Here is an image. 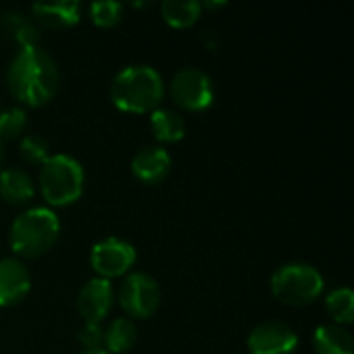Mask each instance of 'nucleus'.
Instances as JSON below:
<instances>
[{
  "instance_id": "obj_17",
  "label": "nucleus",
  "mask_w": 354,
  "mask_h": 354,
  "mask_svg": "<svg viewBox=\"0 0 354 354\" xmlns=\"http://www.w3.org/2000/svg\"><path fill=\"white\" fill-rule=\"evenodd\" d=\"M137 342V328L133 319L118 317L110 322V326L104 330V344L102 348L110 354H120L131 351Z\"/></svg>"
},
{
  "instance_id": "obj_13",
  "label": "nucleus",
  "mask_w": 354,
  "mask_h": 354,
  "mask_svg": "<svg viewBox=\"0 0 354 354\" xmlns=\"http://www.w3.org/2000/svg\"><path fill=\"white\" fill-rule=\"evenodd\" d=\"M33 19L39 21L44 27L62 29L77 25L81 19V2L77 0H62V2H39L31 6Z\"/></svg>"
},
{
  "instance_id": "obj_3",
  "label": "nucleus",
  "mask_w": 354,
  "mask_h": 354,
  "mask_svg": "<svg viewBox=\"0 0 354 354\" xmlns=\"http://www.w3.org/2000/svg\"><path fill=\"white\" fill-rule=\"evenodd\" d=\"M58 234L60 220L50 207H29L12 220L8 245L15 255L35 259L54 247Z\"/></svg>"
},
{
  "instance_id": "obj_11",
  "label": "nucleus",
  "mask_w": 354,
  "mask_h": 354,
  "mask_svg": "<svg viewBox=\"0 0 354 354\" xmlns=\"http://www.w3.org/2000/svg\"><path fill=\"white\" fill-rule=\"evenodd\" d=\"M170 168H172V158H170L168 149H164L162 145H147V147L139 149L131 162L133 176L145 185L162 183L168 176Z\"/></svg>"
},
{
  "instance_id": "obj_18",
  "label": "nucleus",
  "mask_w": 354,
  "mask_h": 354,
  "mask_svg": "<svg viewBox=\"0 0 354 354\" xmlns=\"http://www.w3.org/2000/svg\"><path fill=\"white\" fill-rule=\"evenodd\" d=\"M201 8L203 4L197 0H164L160 12L170 27L185 29L197 23V19L201 17Z\"/></svg>"
},
{
  "instance_id": "obj_5",
  "label": "nucleus",
  "mask_w": 354,
  "mask_h": 354,
  "mask_svg": "<svg viewBox=\"0 0 354 354\" xmlns=\"http://www.w3.org/2000/svg\"><path fill=\"white\" fill-rule=\"evenodd\" d=\"M270 286H272V295L280 303L303 307V305H311L322 297L326 288V280L315 266L292 261L280 266L272 274Z\"/></svg>"
},
{
  "instance_id": "obj_2",
  "label": "nucleus",
  "mask_w": 354,
  "mask_h": 354,
  "mask_svg": "<svg viewBox=\"0 0 354 354\" xmlns=\"http://www.w3.org/2000/svg\"><path fill=\"white\" fill-rule=\"evenodd\" d=\"M164 79L149 64H131L118 71L110 83L112 104L129 114L153 112L164 100Z\"/></svg>"
},
{
  "instance_id": "obj_10",
  "label": "nucleus",
  "mask_w": 354,
  "mask_h": 354,
  "mask_svg": "<svg viewBox=\"0 0 354 354\" xmlns=\"http://www.w3.org/2000/svg\"><path fill=\"white\" fill-rule=\"evenodd\" d=\"M114 303V288L110 280L104 278H91L83 284V288L77 295V309L85 324H102L106 315L110 313Z\"/></svg>"
},
{
  "instance_id": "obj_9",
  "label": "nucleus",
  "mask_w": 354,
  "mask_h": 354,
  "mask_svg": "<svg viewBox=\"0 0 354 354\" xmlns=\"http://www.w3.org/2000/svg\"><path fill=\"white\" fill-rule=\"evenodd\" d=\"M297 346V332L282 322H263L247 338L249 354H295Z\"/></svg>"
},
{
  "instance_id": "obj_25",
  "label": "nucleus",
  "mask_w": 354,
  "mask_h": 354,
  "mask_svg": "<svg viewBox=\"0 0 354 354\" xmlns=\"http://www.w3.org/2000/svg\"><path fill=\"white\" fill-rule=\"evenodd\" d=\"M207 8H218V6H224V2H205Z\"/></svg>"
},
{
  "instance_id": "obj_21",
  "label": "nucleus",
  "mask_w": 354,
  "mask_h": 354,
  "mask_svg": "<svg viewBox=\"0 0 354 354\" xmlns=\"http://www.w3.org/2000/svg\"><path fill=\"white\" fill-rule=\"evenodd\" d=\"M19 153L27 164H44L50 158V145L41 135H25L19 143Z\"/></svg>"
},
{
  "instance_id": "obj_14",
  "label": "nucleus",
  "mask_w": 354,
  "mask_h": 354,
  "mask_svg": "<svg viewBox=\"0 0 354 354\" xmlns=\"http://www.w3.org/2000/svg\"><path fill=\"white\" fill-rule=\"evenodd\" d=\"M35 187L21 168H6L0 172V197L10 205H25L33 199Z\"/></svg>"
},
{
  "instance_id": "obj_8",
  "label": "nucleus",
  "mask_w": 354,
  "mask_h": 354,
  "mask_svg": "<svg viewBox=\"0 0 354 354\" xmlns=\"http://www.w3.org/2000/svg\"><path fill=\"white\" fill-rule=\"evenodd\" d=\"M135 259H137L135 247L116 236H108L95 243L89 253V263L93 272L97 274V278L104 280L124 276L135 266Z\"/></svg>"
},
{
  "instance_id": "obj_22",
  "label": "nucleus",
  "mask_w": 354,
  "mask_h": 354,
  "mask_svg": "<svg viewBox=\"0 0 354 354\" xmlns=\"http://www.w3.org/2000/svg\"><path fill=\"white\" fill-rule=\"evenodd\" d=\"M27 124V114L23 108H6L0 112V141L17 139Z\"/></svg>"
},
{
  "instance_id": "obj_23",
  "label": "nucleus",
  "mask_w": 354,
  "mask_h": 354,
  "mask_svg": "<svg viewBox=\"0 0 354 354\" xmlns=\"http://www.w3.org/2000/svg\"><path fill=\"white\" fill-rule=\"evenodd\" d=\"M79 342L85 348H102L104 344V328L97 324H83L79 330Z\"/></svg>"
},
{
  "instance_id": "obj_1",
  "label": "nucleus",
  "mask_w": 354,
  "mask_h": 354,
  "mask_svg": "<svg viewBox=\"0 0 354 354\" xmlns=\"http://www.w3.org/2000/svg\"><path fill=\"white\" fill-rule=\"evenodd\" d=\"M6 85L10 95L23 106L48 104L60 85V71L50 52L35 46H23L6 68Z\"/></svg>"
},
{
  "instance_id": "obj_19",
  "label": "nucleus",
  "mask_w": 354,
  "mask_h": 354,
  "mask_svg": "<svg viewBox=\"0 0 354 354\" xmlns=\"http://www.w3.org/2000/svg\"><path fill=\"white\" fill-rule=\"evenodd\" d=\"M326 311L334 319V326H351L354 319V295L351 288L342 286L326 297Z\"/></svg>"
},
{
  "instance_id": "obj_26",
  "label": "nucleus",
  "mask_w": 354,
  "mask_h": 354,
  "mask_svg": "<svg viewBox=\"0 0 354 354\" xmlns=\"http://www.w3.org/2000/svg\"><path fill=\"white\" fill-rule=\"evenodd\" d=\"M2 158H4V149H2V141H0V164H2Z\"/></svg>"
},
{
  "instance_id": "obj_4",
  "label": "nucleus",
  "mask_w": 354,
  "mask_h": 354,
  "mask_svg": "<svg viewBox=\"0 0 354 354\" xmlns=\"http://www.w3.org/2000/svg\"><path fill=\"white\" fill-rule=\"evenodd\" d=\"M85 172L79 160L68 153L50 156L39 170V191L48 205L64 207L83 195Z\"/></svg>"
},
{
  "instance_id": "obj_15",
  "label": "nucleus",
  "mask_w": 354,
  "mask_h": 354,
  "mask_svg": "<svg viewBox=\"0 0 354 354\" xmlns=\"http://www.w3.org/2000/svg\"><path fill=\"white\" fill-rule=\"evenodd\" d=\"M149 127L160 143H176L185 137L187 122L172 108H156L149 112Z\"/></svg>"
},
{
  "instance_id": "obj_20",
  "label": "nucleus",
  "mask_w": 354,
  "mask_h": 354,
  "mask_svg": "<svg viewBox=\"0 0 354 354\" xmlns=\"http://www.w3.org/2000/svg\"><path fill=\"white\" fill-rule=\"evenodd\" d=\"M89 17L100 27H114L124 17V6L116 0H95L89 4Z\"/></svg>"
},
{
  "instance_id": "obj_16",
  "label": "nucleus",
  "mask_w": 354,
  "mask_h": 354,
  "mask_svg": "<svg viewBox=\"0 0 354 354\" xmlns=\"http://www.w3.org/2000/svg\"><path fill=\"white\" fill-rule=\"evenodd\" d=\"M313 348L317 354H353L354 340L344 328L328 324L313 332Z\"/></svg>"
},
{
  "instance_id": "obj_24",
  "label": "nucleus",
  "mask_w": 354,
  "mask_h": 354,
  "mask_svg": "<svg viewBox=\"0 0 354 354\" xmlns=\"http://www.w3.org/2000/svg\"><path fill=\"white\" fill-rule=\"evenodd\" d=\"M77 354H110V353H106L104 348H83L81 353H77Z\"/></svg>"
},
{
  "instance_id": "obj_7",
  "label": "nucleus",
  "mask_w": 354,
  "mask_h": 354,
  "mask_svg": "<svg viewBox=\"0 0 354 354\" xmlns=\"http://www.w3.org/2000/svg\"><path fill=\"white\" fill-rule=\"evenodd\" d=\"M160 286L156 278L145 272H135L124 278L118 290V303L122 311L133 319H147L160 307Z\"/></svg>"
},
{
  "instance_id": "obj_6",
  "label": "nucleus",
  "mask_w": 354,
  "mask_h": 354,
  "mask_svg": "<svg viewBox=\"0 0 354 354\" xmlns=\"http://www.w3.org/2000/svg\"><path fill=\"white\" fill-rule=\"evenodd\" d=\"M170 97L189 112H201L214 104L212 77L197 66H185L170 81Z\"/></svg>"
},
{
  "instance_id": "obj_12",
  "label": "nucleus",
  "mask_w": 354,
  "mask_h": 354,
  "mask_svg": "<svg viewBox=\"0 0 354 354\" xmlns=\"http://www.w3.org/2000/svg\"><path fill=\"white\" fill-rule=\"evenodd\" d=\"M31 290L29 270L15 257L0 259V307L21 303Z\"/></svg>"
}]
</instances>
